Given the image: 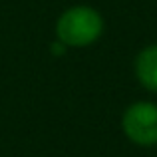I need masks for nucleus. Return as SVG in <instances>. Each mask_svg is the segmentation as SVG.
<instances>
[{"instance_id": "obj_1", "label": "nucleus", "mask_w": 157, "mask_h": 157, "mask_svg": "<svg viewBox=\"0 0 157 157\" xmlns=\"http://www.w3.org/2000/svg\"><path fill=\"white\" fill-rule=\"evenodd\" d=\"M104 34V18L92 6L76 4L60 14L56 22V38L66 48L92 46Z\"/></svg>"}, {"instance_id": "obj_2", "label": "nucleus", "mask_w": 157, "mask_h": 157, "mask_svg": "<svg viewBox=\"0 0 157 157\" xmlns=\"http://www.w3.org/2000/svg\"><path fill=\"white\" fill-rule=\"evenodd\" d=\"M121 129L131 143L141 147L157 145V104L133 101L121 115Z\"/></svg>"}, {"instance_id": "obj_3", "label": "nucleus", "mask_w": 157, "mask_h": 157, "mask_svg": "<svg viewBox=\"0 0 157 157\" xmlns=\"http://www.w3.org/2000/svg\"><path fill=\"white\" fill-rule=\"evenodd\" d=\"M135 78L147 92H157V44H149L135 56Z\"/></svg>"}, {"instance_id": "obj_4", "label": "nucleus", "mask_w": 157, "mask_h": 157, "mask_svg": "<svg viewBox=\"0 0 157 157\" xmlns=\"http://www.w3.org/2000/svg\"><path fill=\"white\" fill-rule=\"evenodd\" d=\"M52 52L56 54V56H62V54L66 52V46H64V44L60 42V40H56V42L52 44Z\"/></svg>"}]
</instances>
